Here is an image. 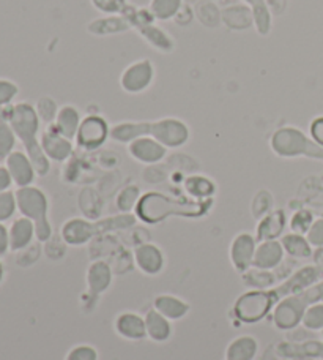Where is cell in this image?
I'll list each match as a JSON object with an SVG mask.
<instances>
[{"label": "cell", "mask_w": 323, "mask_h": 360, "mask_svg": "<svg viewBox=\"0 0 323 360\" xmlns=\"http://www.w3.org/2000/svg\"><path fill=\"white\" fill-rule=\"evenodd\" d=\"M281 243H282L284 252H286L289 256H292V258H296V259L311 258L312 245L308 242L306 236L290 233V234L282 236Z\"/></svg>", "instance_id": "f1b7e54d"}, {"label": "cell", "mask_w": 323, "mask_h": 360, "mask_svg": "<svg viewBox=\"0 0 323 360\" xmlns=\"http://www.w3.org/2000/svg\"><path fill=\"white\" fill-rule=\"evenodd\" d=\"M18 212L21 217L35 223V234L40 242H48L53 237V226L49 221V199L40 186L29 185L15 191Z\"/></svg>", "instance_id": "7a4b0ae2"}, {"label": "cell", "mask_w": 323, "mask_h": 360, "mask_svg": "<svg viewBox=\"0 0 323 360\" xmlns=\"http://www.w3.org/2000/svg\"><path fill=\"white\" fill-rule=\"evenodd\" d=\"M115 332L129 342H140L147 337L145 319L131 311L121 313L115 319Z\"/></svg>", "instance_id": "e0dca14e"}, {"label": "cell", "mask_w": 323, "mask_h": 360, "mask_svg": "<svg viewBox=\"0 0 323 360\" xmlns=\"http://www.w3.org/2000/svg\"><path fill=\"white\" fill-rule=\"evenodd\" d=\"M90 4L105 16H115L124 13L128 6V0H90Z\"/></svg>", "instance_id": "ab89813d"}, {"label": "cell", "mask_w": 323, "mask_h": 360, "mask_svg": "<svg viewBox=\"0 0 323 360\" xmlns=\"http://www.w3.org/2000/svg\"><path fill=\"white\" fill-rule=\"evenodd\" d=\"M11 185L15 184H13V179L8 169H6V166H0V193L8 191L11 188Z\"/></svg>", "instance_id": "7dc6e473"}, {"label": "cell", "mask_w": 323, "mask_h": 360, "mask_svg": "<svg viewBox=\"0 0 323 360\" xmlns=\"http://www.w3.org/2000/svg\"><path fill=\"white\" fill-rule=\"evenodd\" d=\"M134 262L142 274L158 275L164 267V255L154 243H140L134 250Z\"/></svg>", "instance_id": "5bb4252c"}, {"label": "cell", "mask_w": 323, "mask_h": 360, "mask_svg": "<svg viewBox=\"0 0 323 360\" xmlns=\"http://www.w3.org/2000/svg\"><path fill=\"white\" fill-rule=\"evenodd\" d=\"M242 2H243L244 5H248V6H251V8H253V6L265 2V0H242Z\"/></svg>", "instance_id": "c3c4849f"}, {"label": "cell", "mask_w": 323, "mask_h": 360, "mask_svg": "<svg viewBox=\"0 0 323 360\" xmlns=\"http://www.w3.org/2000/svg\"><path fill=\"white\" fill-rule=\"evenodd\" d=\"M319 275H320V270L317 267H305V269H301V270H298V272H296L292 276V278H290L286 283V285H284L279 289H276V291L273 292V295H276V299H277V295H279V294L286 295V297H287V294L301 292V289H306L309 286H312L314 283L317 281Z\"/></svg>", "instance_id": "484cf974"}, {"label": "cell", "mask_w": 323, "mask_h": 360, "mask_svg": "<svg viewBox=\"0 0 323 360\" xmlns=\"http://www.w3.org/2000/svg\"><path fill=\"white\" fill-rule=\"evenodd\" d=\"M10 125L13 131H15L16 138L22 143L25 153L29 155L30 162L37 171V176H48L51 171V160L43 152L40 138H38L41 120L38 117L35 106L27 101L16 103Z\"/></svg>", "instance_id": "6da1fadb"}, {"label": "cell", "mask_w": 323, "mask_h": 360, "mask_svg": "<svg viewBox=\"0 0 323 360\" xmlns=\"http://www.w3.org/2000/svg\"><path fill=\"white\" fill-rule=\"evenodd\" d=\"M145 330H147V337L153 340L157 343H163L167 342L171 338L172 333V326L171 321L166 319L163 314L158 313L157 310H148L145 313Z\"/></svg>", "instance_id": "d4e9b609"}, {"label": "cell", "mask_w": 323, "mask_h": 360, "mask_svg": "<svg viewBox=\"0 0 323 360\" xmlns=\"http://www.w3.org/2000/svg\"><path fill=\"white\" fill-rule=\"evenodd\" d=\"M40 144L51 162H67L71 153H73V141L65 138L63 134L57 131L54 125H46V128H44L40 134Z\"/></svg>", "instance_id": "9c48e42d"}, {"label": "cell", "mask_w": 323, "mask_h": 360, "mask_svg": "<svg viewBox=\"0 0 323 360\" xmlns=\"http://www.w3.org/2000/svg\"><path fill=\"white\" fill-rule=\"evenodd\" d=\"M258 345L257 340L251 335H242L235 338L234 342L225 349V360H253L257 354Z\"/></svg>", "instance_id": "83f0119b"}, {"label": "cell", "mask_w": 323, "mask_h": 360, "mask_svg": "<svg viewBox=\"0 0 323 360\" xmlns=\"http://www.w3.org/2000/svg\"><path fill=\"white\" fill-rule=\"evenodd\" d=\"M65 360H98V352L90 345L74 346Z\"/></svg>", "instance_id": "7bdbcfd3"}, {"label": "cell", "mask_w": 323, "mask_h": 360, "mask_svg": "<svg viewBox=\"0 0 323 360\" xmlns=\"http://www.w3.org/2000/svg\"><path fill=\"white\" fill-rule=\"evenodd\" d=\"M153 308L158 313L163 314L166 319L172 321H178L183 319L186 314L190 311V305L186 304L185 300L180 297H176V295L171 294H161L153 302Z\"/></svg>", "instance_id": "603a6c76"}, {"label": "cell", "mask_w": 323, "mask_h": 360, "mask_svg": "<svg viewBox=\"0 0 323 360\" xmlns=\"http://www.w3.org/2000/svg\"><path fill=\"white\" fill-rule=\"evenodd\" d=\"M284 252L281 240H263L257 245L253 267L261 270H273L281 264L284 259Z\"/></svg>", "instance_id": "2e32d148"}, {"label": "cell", "mask_w": 323, "mask_h": 360, "mask_svg": "<svg viewBox=\"0 0 323 360\" xmlns=\"http://www.w3.org/2000/svg\"><path fill=\"white\" fill-rule=\"evenodd\" d=\"M16 134L6 122H0V160H5L11 152H15Z\"/></svg>", "instance_id": "f35d334b"}, {"label": "cell", "mask_w": 323, "mask_h": 360, "mask_svg": "<svg viewBox=\"0 0 323 360\" xmlns=\"http://www.w3.org/2000/svg\"><path fill=\"white\" fill-rule=\"evenodd\" d=\"M34 106L37 109V114H38V117H40L41 124H44V125L54 124L60 108H59V105H57V101L53 98V96H41V98L37 100Z\"/></svg>", "instance_id": "e575fe53"}, {"label": "cell", "mask_w": 323, "mask_h": 360, "mask_svg": "<svg viewBox=\"0 0 323 360\" xmlns=\"http://www.w3.org/2000/svg\"><path fill=\"white\" fill-rule=\"evenodd\" d=\"M18 204L15 191H2L0 193V223L8 221L10 218L16 214Z\"/></svg>", "instance_id": "60d3db41"}, {"label": "cell", "mask_w": 323, "mask_h": 360, "mask_svg": "<svg viewBox=\"0 0 323 360\" xmlns=\"http://www.w3.org/2000/svg\"><path fill=\"white\" fill-rule=\"evenodd\" d=\"M60 234L67 245L81 247L98 234V228H96V223L88 221L86 218H70L63 223Z\"/></svg>", "instance_id": "7c38bea8"}, {"label": "cell", "mask_w": 323, "mask_h": 360, "mask_svg": "<svg viewBox=\"0 0 323 360\" xmlns=\"http://www.w3.org/2000/svg\"><path fill=\"white\" fill-rule=\"evenodd\" d=\"M257 242L256 237L248 233H242L234 237L230 243V262L238 272H248L253 267Z\"/></svg>", "instance_id": "30bf717a"}, {"label": "cell", "mask_w": 323, "mask_h": 360, "mask_svg": "<svg viewBox=\"0 0 323 360\" xmlns=\"http://www.w3.org/2000/svg\"><path fill=\"white\" fill-rule=\"evenodd\" d=\"M121 16L126 19L129 27L136 29L138 32L157 22V19L153 18L152 11L148 10V6H147V8H138V6L128 4V6L124 10V13H121Z\"/></svg>", "instance_id": "4dcf8cb0"}, {"label": "cell", "mask_w": 323, "mask_h": 360, "mask_svg": "<svg viewBox=\"0 0 323 360\" xmlns=\"http://www.w3.org/2000/svg\"><path fill=\"white\" fill-rule=\"evenodd\" d=\"M10 231V250L11 252H22L37 237L35 223L25 217H19L11 223Z\"/></svg>", "instance_id": "ac0fdd59"}, {"label": "cell", "mask_w": 323, "mask_h": 360, "mask_svg": "<svg viewBox=\"0 0 323 360\" xmlns=\"http://www.w3.org/2000/svg\"><path fill=\"white\" fill-rule=\"evenodd\" d=\"M322 333H323V330H322Z\"/></svg>", "instance_id": "816d5d0a"}, {"label": "cell", "mask_w": 323, "mask_h": 360, "mask_svg": "<svg viewBox=\"0 0 323 360\" xmlns=\"http://www.w3.org/2000/svg\"><path fill=\"white\" fill-rule=\"evenodd\" d=\"M131 27L126 19L121 15L115 16H103L98 19H93L92 22L87 25V32L95 37H111L121 34V32H126Z\"/></svg>", "instance_id": "cb8c5ba5"}, {"label": "cell", "mask_w": 323, "mask_h": 360, "mask_svg": "<svg viewBox=\"0 0 323 360\" xmlns=\"http://www.w3.org/2000/svg\"><path fill=\"white\" fill-rule=\"evenodd\" d=\"M309 133H311L314 143L323 147V115L311 122V125H309Z\"/></svg>", "instance_id": "f6af8a7d"}, {"label": "cell", "mask_w": 323, "mask_h": 360, "mask_svg": "<svg viewBox=\"0 0 323 360\" xmlns=\"http://www.w3.org/2000/svg\"><path fill=\"white\" fill-rule=\"evenodd\" d=\"M10 252V231L5 223H0V256Z\"/></svg>", "instance_id": "bcb514c9"}, {"label": "cell", "mask_w": 323, "mask_h": 360, "mask_svg": "<svg viewBox=\"0 0 323 360\" xmlns=\"http://www.w3.org/2000/svg\"><path fill=\"white\" fill-rule=\"evenodd\" d=\"M5 166L13 179V184H15L18 188L34 185L37 171L25 152L22 150L11 152L10 155L5 158Z\"/></svg>", "instance_id": "8fae6325"}, {"label": "cell", "mask_w": 323, "mask_h": 360, "mask_svg": "<svg viewBox=\"0 0 323 360\" xmlns=\"http://www.w3.org/2000/svg\"><path fill=\"white\" fill-rule=\"evenodd\" d=\"M183 5V0H150L148 10L157 21H171L176 19Z\"/></svg>", "instance_id": "f546056e"}, {"label": "cell", "mask_w": 323, "mask_h": 360, "mask_svg": "<svg viewBox=\"0 0 323 360\" xmlns=\"http://www.w3.org/2000/svg\"><path fill=\"white\" fill-rule=\"evenodd\" d=\"M221 18L229 29L244 30L253 25V10L248 5H232L223 10Z\"/></svg>", "instance_id": "4316f807"}, {"label": "cell", "mask_w": 323, "mask_h": 360, "mask_svg": "<svg viewBox=\"0 0 323 360\" xmlns=\"http://www.w3.org/2000/svg\"><path fill=\"white\" fill-rule=\"evenodd\" d=\"M111 134V127L101 115H87L82 119L79 130L76 134V144L84 150H96L106 143Z\"/></svg>", "instance_id": "ba28073f"}, {"label": "cell", "mask_w": 323, "mask_h": 360, "mask_svg": "<svg viewBox=\"0 0 323 360\" xmlns=\"http://www.w3.org/2000/svg\"><path fill=\"white\" fill-rule=\"evenodd\" d=\"M152 122H120L111 128V134L115 143L129 144L142 136H150Z\"/></svg>", "instance_id": "ffe728a7"}, {"label": "cell", "mask_w": 323, "mask_h": 360, "mask_svg": "<svg viewBox=\"0 0 323 360\" xmlns=\"http://www.w3.org/2000/svg\"><path fill=\"white\" fill-rule=\"evenodd\" d=\"M157 78V68L148 59H139L129 63L120 75V87L129 95H138L150 89Z\"/></svg>", "instance_id": "8992f818"}, {"label": "cell", "mask_w": 323, "mask_h": 360, "mask_svg": "<svg viewBox=\"0 0 323 360\" xmlns=\"http://www.w3.org/2000/svg\"><path fill=\"white\" fill-rule=\"evenodd\" d=\"M4 278H5V267H4L2 259H0V283L4 281Z\"/></svg>", "instance_id": "681fc988"}, {"label": "cell", "mask_w": 323, "mask_h": 360, "mask_svg": "<svg viewBox=\"0 0 323 360\" xmlns=\"http://www.w3.org/2000/svg\"><path fill=\"white\" fill-rule=\"evenodd\" d=\"M320 357H322V359H323V351H322V356H320Z\"/></svg>", "instance_id": "f907efd6"}, {"label": "cell", "mask_w": 323, "mask_h": 360, "mask_svg": "<svg viewBox=\"0 0 323 360\" xmlns=\"http://www.w3.org/2000/svg\"><path fill=\"white\" fill-rule=\"evenodd\" d=\"M86 280L88 288V297H100L112 285V269L105 261H95L87 269Z\"/></svg>", "instance_id": "9a60e30c"}, {"label": "cell", "mask_w": 323, "mask_h": 360, "mask_svg": "<svg viewBox=\"0 0 323 360\" xmlns=\"http://www.w3.org/2000/svg\"><path fill=\"white\" fill-rule=\"evenodd\" d=\"M128 152L136 162L144 165H154L159 163L166 157L167 149L154 138L142 136L128 144Z\"/></svg>", "instance_id": "4fadbf2b"}, {"label": "cell", "mask_w": 323, "mask_h": 360, "mask_svg": "<svg viewBox=\"0 0 323 360\" xmlns=\"http://www.w3.org/2000/svg\"><path fill=\"white\" fill-rule=\"evenodd\" d=\"M323 299V281L317 285L309 286L305 291L298 294L287 295L279 304L276 305L273 311L275 326L281 330H290L301 323L303 314L306 308L312 304H317Z\"/></svg>", "instance_id": "3957f363"}, {"label": "cell", "mask_w": 323, "mask_h": 360, "mask_svg": "<svg viewBox=\"0 0 323 360\" xmlns=\"http://www.w3.org/2000/svg\"><path fill=\"white\" fill-rule=\"evenodd\" d=\"M139 198H140L139 186L129 185V186H125V188L119 193L117 202L115 204H117V209L120 212H124V214H129L133 209L138 207Z\"/></svg>", "instance_id": "d590c367"}, {"label": "cell", "mask_w": 323, "mask_h": 360, "mask_svg": "<svg viewBox=\"0 0 323 360\" xmlns=\"http://www.w3.org/2000/svg\"><path fill=\"white\" fill-rule=\"evenodd\" d=\"M19 94V87L16 82L11 79L0 78V108L6 105H13V100L16 98Z\"/></svg>", "instance_id": "b9f144b4"}, {"label": "cell", "mask_w": 323, "mask_h": 360, "mask_svg": "<svg viewBox=\"0 0 323 360\" xmlns=\"http://www.w3.org/2000/svg\"><path fill=\"white\" fill-rule=\"evenodd\" d=\"M81 111L73 105H63L59 109V114H57L55 122H54V127L57 128V131L60 134H63L65 138L68 139H76V134L77 130H79L81 127Z\"/></svg>", "instance_id": "7402d4cb"}, {"label": "cell", "mask_w": 323, "mask_h": 360, "mask_svg": "<svg viewBox=\"0 0 323 360\" xmlns=\"http://www.w3.org/2000/svg\"><path fill=\"white\" fill-rule=\"evenodd\" d=\"M306 239L312 247H317V248L323 247V218L314 220L312 226L308 231Z\"/></svg>", "instance_id": "ee69618b"}, {"label": "cell", "mask_w": 323, "mask_h": 360, "mask_svg": "<svg viewBox=\"0 0 323 360\" xmlns=\"http://www.w3.org/2000/svg\"><path fill=\"white\" fill-rule=\"evenodd\" d=\"M301 324L308 330H323V304L317 302L306 308L305 314L301 318Z\"/></svg>", "instance_id": "8d00e7d4"}, {"label": "cell", "mask_w": 323, "mask_h": 360, "mask_svg": "<svg viewBox=\"0 0 323 360\" xmlns=\"http://www.w3.org/2000/svg\"><path fill=\"white\" fill-rule=\"evenodd\" d=\"M270 146L271 150L282 158L311 157L323 160V147L315 144L295 127H282L276 130L270 139Z\"/></svg>", "instance_id": "277c9868"}, {"label": "cell", "mask_w": 323, "mask_h": 360, "mask_svg": "<svg viewBox=\"0 0 323 360\" xmlns=\"http://www.w3.org/2000/svg\"><path fill=\"white\" fill-rule=\"evenodd\" d=\"M312 223H314L312 212L306 209H300L295 212L292 218H290V229H292V233L295 234L306 236L309 228L312 226Z\"/></svg>", "instance_id": "74e56055"}, {"label": "cell", "mask_w": 323, "mask_h": 360, "mask_svg": "<svg viewBox=\"0 0 323 360\" xmlns=\"http://www.w3.org/2000/svg\"><path fill=\"white\" fill-rule=\"evenodd\" d=\"M215 184L204 176H192L186 180V191H188L192 198H210L215 195Z\"/></svg>", "instance_id": "836d02e7"}, {"label": "cell", "mask_w": 323, "mask_h": 360, "mask_svg": "<svg viewBox=\"0 0 323 360\" xmlns=\"http://www.w3.org/2000/svg\"><path fill=\"white\" fill-rule=\"evenodd\" d=\"M251 10H253V25L256 32L261 37H267L273 25V11L270 10L267 0L253 6Z\"/></svg>", "instance_id": "1f68e13d"}, {"label": "cell", "mask_w": 323, "mask_h": 360, "mask_svg": "<svg viewBox=\"0 0 323 360\" xmlns=\"http://www.w3.org/2000/svg\"><path fill=\"white\" fill-rule=\"evenodd\" d=\"M243 280L249 288L261 289V291H267L271 286H275V275L270 274V270H261L256 267H251L248 272L243 274Z\"/></svg>", "instance_id": "d6a6232c"}, {"label": "cell", "mask_w": 323, "mask_h": 360, "mask_svg": "<svg viewBox=\"0 0 323 360\" xmlns=\"http://www.w3.org/2000/svg\"><path fill=\"white\" fill-rule=\"evenodd\" d=\"M150 136L163 144L166 149H178L190 141V127L176 117H164L152 122Z\"/></svg>", "instance_id": "52a82bcc"}, {"label": "cell", "mask_w": 323, "mask_h": 360, "mask_svg": "<svg viewBox=\"0 0 323 360\" xmlns=\"http://www.w3.org/2000/svg\"><path fill=\"white\" fill-rule=\"evenodd\" d=\"M287 224L286 212L277 209L265 215L257 224V240H277L281 237Z\"/></svg>", "instance_id": "d6986e66"}, {"label": "cell", "mask_w": 323, "mask_h": 360, "mask_svg": "<svg viewBox=\"0 0 323 360\" xmlns=\"http://www.w3.org/2000/svg\"><path fill=\"white\" fill-rule=\"evenodd\" d=\"M140 37L147 41L148 46H152L154 51L161 54H171L176 51L177 43L173 40L172 35L166 29L159 27L157 24L148 25V27L139 30Z\"/></svg>", "instance_id": "44dd1931"}, {"label": "cell", "mask_w": 323, "mask_h": 360, "mask_svg": "<svg viewBox=\"0 0 323 360\" xmlns=\"http://www.w3.org/2000/svg\"><path fill=\"white\" fill-rule=\"evenodd\" d=\"M276 297L273 292L254 289L238 297L234 305V314L237 319L246 324H256L267 316L273 307Z\"/></svg>", "instance_id": "5b68a950"}]
</instances>
